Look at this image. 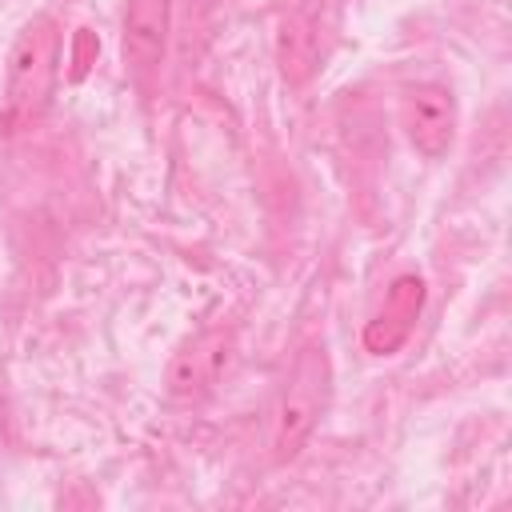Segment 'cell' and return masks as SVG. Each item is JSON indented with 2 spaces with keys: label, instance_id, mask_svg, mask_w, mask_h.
I'll list each match as a JSON object with an SVG mask.
<instances>
[{
  "label": "cell",
  "instance_id": "cell-1",
  "mask_svg": "<svg viewBox=\"0 0 512 512\" xmlns=\"http://www.w3.org/2000/svg\"><path fill=\"white\" fill-rule=\"evenodd\" d=\"M60 76V28L52 16H32L8 52L4 68V112L12 124L36 120L56 88Z\"/></svg>",
  "mask_w": 512,
  "mask_h": 512
},
{
  "label": "cell",
  "instance_id": "cell-3",
  "mask_svg": "<svg viewBox=\"0 0 512 512\" xmlns=\"http://www.w3.org/2000/svg\"><path fill=\"white\" fill-rule=\"evenodd\" d=\"M400 124H404L408 144L420 156L440 160L452 148V140H456V100H452V92L444 84H436V80L404 88Z\"/></svg>",
  "mask_w": 512,
  "mask_h": 512
},
{
  "label": "cell",
  "instance_id": "cell-6",
  "mask_svg": "<svg viewBox=\"0 0 512 512\" xmlns=\"http://www.w3.org/2000/svg\"><path fill=\"white\" fill-rule=\"evenodd\" d=\"M232 348H236V340H232L228 328L200 332L192 344H184V348L172 356L168 376H164L168 392H172V396H200V392H208V388L220 380V372L228 368Z\"/></svg>",
  "mask_w": 512,
  "mask_h": 512
},
{
  "label": "cell",
  "instance_id": "cell-7",
  "mask_svg": "<svg viewBox=\"0 0 512 512\" xmlns=\"http://www.w3.org/2000/svg\"><path fill=\"white\" fill-rule=\"evenodd\" d=\"M272 48H276V64H280V76L296 88V84H308L320 68V28L312 16L304 12H284L276 20V36H272Z\"/></svg>",
  "mask_w": 512,
  "mask_h": 512
},
{
  "label": "cell",
  "instance_id": "cell-5",
  "mask_svg": "<svg viewBox=\"0 0 512 512\" xmlns=\"http://www.w3.org/2000/svg\"><path fill=\"white\" fill-rule=\"evenodd\" d=\"M424 308V280L416 272H404L388 284L384 304L376 308V316L364 324V348L372 356H392L416 328Z\"/></svg>",
  "mask_w": 512,
  "mask_h": 512
},
{
  "label": "cell",
  "instance_id": "cell-4",
  "mask_svg": "<svg viewBox=\"0 0 512 512\" xmlns=\"http://www.w3.org/2000/svg\"><path fill=\"white\" fill-rule=\"evenodd\" d=\"M168 28H172V0H128L120 52H124V64L140 80L160 72L164 52H168Z\"/></svg>",
  "mask_w": 512,
  "mask_h": 512
},
{
  "label": "cell",
  "instance_id": "cell-2",
  "mask_svg": "<svg viewBox=\"0 0 512 512\" xmlns=\"http://www.w3.org/2000/svg\"><path fill=\"white\" fill-rule=\"evenodd\" d=\"M332 396V360L324 352V344H308L288 372L280 408H276V424H272V452L276 460H292L304 440L312 436V428L320 424L324 408Z\"/></svg>",
  "mask_w": 512,
  "mask_h": 512
},
{
  "label": "cell",
  "instance_id": "cell-8",
  "mask_svg": "<svg viewBox=\"0 0 512 512\" xmlns=\"http://www.w3.org/2000/svg\"><path fill=\"white\" fill-rule=\"evenodd\" d=\"M192 8H208V4H216V0H188Z\"/></svg>",
  "mask_w": 512,
  "mask_h": 512
}]
</instances>
